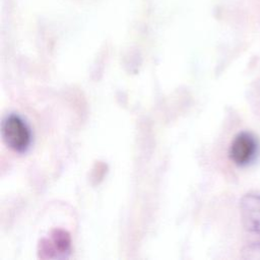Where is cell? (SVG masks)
Masks as SVG:
<instances>
[{"label": "cell", "mask_w": 260, "mask_h": 260, "mask_svg": "<svg viewBox=\"0 0 260 260\" xmlns=\"http://www.w3.org/2000/svg\"><path fill=\"white\" fill-rule=\"evenodd\" d=\"M4 143L18 153L26 151L31 143V132L26 122L17 114H9L1 122Z\"/></svg>", "instance_id": "obj_1"}, {"label": "cell", "mask_w": 260, "mask_h": 260, "mask_svg": "<svg viewBox=\"0 0 260 260\" xmlns=\"http://www.w3.org/2000/svg\"><path fill=\"white\" fill-rule=\"evenodd\" d=\"M259 153V141L257 137L249 132L242 131L238 133L229 149L231 160L238 167H247L252 164Z\"/></svg>", "instance_id": "obj_2"}, {"label": "cell", "mask_w": 260, "mask_h": 260, "mask_svg": "<svg viewBox=\"0 0 260 260\" xmlns=\"http://www.w3.org/2000/svg\"><path fill=\"white\" fill-rule=\"evenodd\" d=\"M38 252L42 259L67 258L71 252L70 235L61 229L53 230L49 238L40 241Z\"/></svg>", "instance_id": "obj_3"}, {"label": "cell", "mask_w": 260, "mask_h": 260, "mask_svg": "<svg viewBox=\"0 0 260 260\" xmlns=\"http://www.w3.org/2000/svg\"><path fill=\"white\" fill-rule=\"evenodd\" d=\"M240 212L245 230L260 236V194H245L240 201Z\"/></svg>", "instance_id": "obj_4"}, {"label": "cell", "mask_w": 260, "mask_h": 260, "mask_svg": "<svg viewBox=\"0 0 260 260\" xmlns=\"http://www.w3.org/2000/svg\"><path fill=\"white\" fill-rule=\"evenodd\" d=\"M242 257L248 260H260V242L246 245L242 250Z\"/></svg>", "instance_id": "obj_5"}]
</instances>
